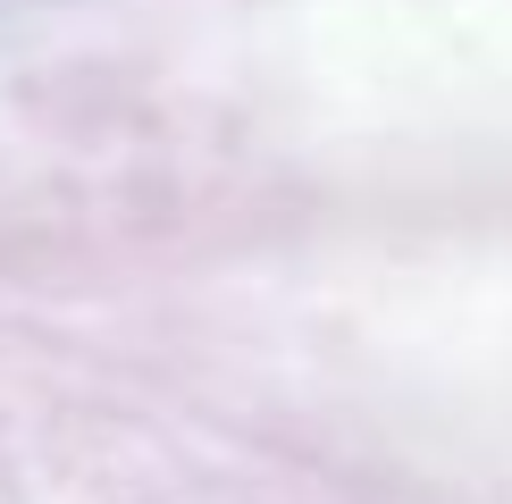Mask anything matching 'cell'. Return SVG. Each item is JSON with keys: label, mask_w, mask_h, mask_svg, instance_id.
Returning a JSON list of instances; mask_svg holds the SVG:
<instances>
[]
</instances>
